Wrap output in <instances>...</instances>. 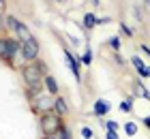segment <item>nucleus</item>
Masks as SVG:
<instances>
[{
  "instance_id": "nucleus-1",
  "label": "nucleus",
  "mask_w": 150,
  "mask_h": 139,
  "mask_svg": "<svg viewBox=\"0 0 150 139\" xmlns=\"http://www.w3.org/2000/svg\"><path fill=\"white\" fill-rule=\"evenodd\" d=\"M22 75H24V81L28 86V92L30 96H37L41 94V88H43V79H45V73L41 71V66L37 64H24L22 66Z\"/></svg>"
},
{
  "instance_id": "nucleus-2",
  "label": "nucleus",
  "mask_w": 150,
  "mask_h": 139,
  "mask_svg": "<svg viewBox=\"0 0 150 139\" xmlns=\"http://www.w3.org/2000/svg\"><path fill=\"white\" fill-rule=\"evenodd\" d=\"M22 52V43L17 39H9V37H0V58L6 62H13L15 56Z\"/></svg>"
},
{
  "instance_id": "nucleus-3",
  "label": "nucleus",
  "mask_w": 150,
  "mask_h": 139,
  "mask_svg": "<svg viewBox=\"0 0 150 139\" xmlns=\"http://www.w3.org/2000/svg\"><path fill=\"white\" fill-rule=\"evenodd\" d=\"M60 126H62V120H60V116L56 111H47V114L41 116V131H43L45 137L56 135L60 131Z\"/></svg>"
},
{
  "instance_id": "nucleus-4",
  "label": "nucleus",
  "mask_w": 150,
  "mask_h": 139,
  "mask_svg": "<svg viewBox=\"0 0 150 139\" xmlns=\"http://www.w3.org/2000/svg\"><path fill=\"white\" fill-rule=\"evenodd\" d=\"M4 22H6V26H9L13 32H15V37H17L19 43H24V41H28V39L32 37L30 30H28V26H26L24 22H19L17 17H13V15H4Z\"/></svg>"
},
{
  "instance_id": "nucleus-5",
  "label": "nucleus",
  "mask_w": 150,
  "mask_h": 139,
  "mask_svg": "<svg viewBox=\"0 0 150 139\" xmlns=\"http://www.w3.org/2000/svg\"><path fill=\"white\" fill-rule=\"evenodd\" d=\"M32 107H35V111H39L41 116L47 114V111H54V99L52 94H37L35 99H32Z\"/></svg>"
},
{
  "instance_id": "nucleus-6",
  "label": "nucleus",
  "mask_w": 150,
  "mask_h": 139,
  "mask_svg": "<svg viewBox=\"0 0 150 139\" xmlns=\"http://www.w3.org/2000/svg\"><path fill=\"white\" fill-rule=\"evenodd\" d=\"M22 56L26 62H37L39 60V43L35 37H30L28 41L22 43Z\"/></svg>"
},
{
  "instance_id": "nucleus-7",
  "label": "nucleus",
  "mask_w": 150,
  "mask_h": 139,
  "mask_svg": "<svg viewBox=\"0 0 150 139\" xmlns=\"http://www.w3.org/2000/svg\"><path fill=\"white\" fill-rule=\"evenodd\" d=\"M64 60H67V64H69L71 73L75 75V79L81 81V60H79L71 49H64Z\"/></svg>"
},
{
  "instance_id": "nucleus-8",
  "label": "nucleus",
  "mask_w": 150,
  "mask_h": 139,
  "mask_svg": "<svg viewBox=\"0 0 150 139\" xmlns=\"http://www.w3.org/2000/svg\"><path fill=\"white\" fill-rule=\"evenodd\" d=\"M110 109H112L110 101H107V99H99L97 103H94V107H92V114L97 118H105V114H110Z\"/></svg>"
},
{
  "instance_id": "nucleus-9",
  "label": "nucleus",
  "mask_w": 150,
  "mask_h": 139,
  "mask_svg": "<svg viewBox=\"0 0 150 139\" xmlns=\"http://www.w3.org/2000/svg\"><path fill=\"white\" fill-rule=\"evenodd\" d=\"M131 64L135 66V71L139 73V77H144V79H148V66L144 64V60H142L139 56H131Z\"/></svg>"
},
{
  "instance_id": "nucleus-10",
  "label": "nucleus",
  "mask_w": 150,
  "mask_h": 139,
  "mask_svg": "<svg viewBox=\"0 0 150 139\" xmlns=\"http://www.w3.org/2000/svg\"><path fill=\"white\" fill-rule=\"evenodd\" d=\"M54 111H56L60 118H64L67 114H69V105H67V101L62 99V96H56V99H54Z\"/></svg>"
},
{
  "instance_id": "nucleus-11",
  "label": "nucleus",
  "mask_w": 150,
  "mask_h": 139,
  "mask_svg": "<svg viewBox=\"0 0 150 139\" xmlns=\"http://www.w3.org/2000/svg\"><path fill=\"white\" fill-rule=\"evenodd\" d=\"M43 86L47 90V94H54V96H58V81L52 77V75H45V79H43Z\"/></svg>"
},
{
  "instance_id": "nucleus-12",
  "label": "nucleus",
  "mask_w": 150,
  "mask_h": 139,
  "mask_svg": "<svg viewBox=\"0 0 150 139\" xmlns=\"http://www.w3.org/2000/svg\"><path fill=\"white\" fill-rule=\"evenodd\" d=\"M97 15H94V13H86V15H84V22H81V24H84V28H86V30H92V28L94 26H97Z\"/></svg>"
},
{
  "instance_id": "nucleus-13",
  "label": "nucleus",
  "mask_w": 150,
  "mask_h": 139,
  "mask_svg": "<svg viewBox=\"0 0 150 139\" xmlns=\"http://www.w3.org/2000/svg\"><path fill=\"white\" fill-rule=\"evenodd\" d=\"M135 96H142V99H150V90H148L142 81H135Z\"/></svg>"
},
{
  "instance_id": "nucleus-14",
  "label": "nucleus",
  "mask_w": 150,
  "mask_h": 139,
  "mask_svg": "<svg viewBox=\"0 0 150 139\" xmlns=\"http://www.w3.org/2000/svg\"><path fill=\"white\" fill-rule=\"evenodd\" d=\"M118 109L125 111V114H131V111H133V96H129L127 101H122L120 105H118Z\"/></svg>"
},
{
  "instance_id": "nucleus-15",
  "label": "nucleus",
  "mask_w": 150,
  "mask_h": 139,
  "mask_svg": "<svg viewBox=\"0 0 150 139\" xmlns=\"http://www.w3.org/2000/svg\"><path fill=\"white\" fill-rule=\"evenodd\" d=\"M125 133L129 137H135L137 135V122H125Z\"/></svg>"
},
{
  "instance_id": "nucleus-16",
  "label": "nucleus",
  "mask_w": 150,
  "mask_h": 139,
  "mask_svg": "<svg viewBox=\"0 0 150 139\" xmlns=\"http://www.w3.org/2000/svg\"><path fill=\"white\" fill-rule=\"evenodd\" d=\"M79 60H81V64H88V66L92 64V49H90V45L86 47V52L81 54V58H79Z\"/></svg>"
},
{
  "instance_id": "nucleus-17",
  "label": "nucleus",
  "mask_w": 150,
  "mask_h": 139,
  "mask_svg": "<svg viewBox=\"0 0 150 139\" xmlns=\"http://www.w3.org/2000/svg\"><path fill=\"white\" fill-rule=\"evenodd\" d=\"M101 124L105 126V131H118L120 128V124L116 122V120H105V122H101Z\"/></svg>"
},
{
  "instance_id": "nucleus-18",
  "label": "nucleus",
  "mask_w": 150,
  "mask_h": 139,
  "mask_svg": "<svg viewBox=\"0 0 150 139\" xmlns=\"http://www.w3.org/2000/svg\"><path fill=\"white\" fill-rule=\"evenodd\" d=\"M56 137H58V139H71V133H69V128H67V124L60 126V131L56 133Z\"/></svg>"
},
{
  "instance_id": "nucleus-19",
  "label": "nucleus",
  "mask_w": 150,
  "mask_h": 139,
  "mask_svg": "<svg viewBox=\"0 0 150 139\" xmlns=\"http://www.w3.org/2000/svg\"><path fill=\"white\" fill-rule=\"evenodd\" d=\"M120 32L125 34L127 39H131V37H133V30H131V28H129V26H127L125 22H120Z\"/></svg>"
},
{
  "instance_id": "nucleus-20",
  "label": "nucleus",
  "mask_w": 150,
  "mask_h": 139,
  "mask_svg": "<svg viewBox=\"0 0 150 139\" xmlns=\"http://www.w3.org/2000/svg\"><path fill=\"white\" fill-rule=\"evenodd\" d=\"M110 47L114 52H120V37H112L110 39Z\"/></svg>"
},
{
  "instance_id": "nucleus-21",
  "label": "nucleus",
  "mask_w": 150,
  "mask_h": 139,
  "mask_svg": "<svg viewBox=\"0 0 150 139\" xmlns=\"http://www.w3.org/2000/svg\"><path fill=\"white\" fill-rule=\"evenodd\" d=\"M81 137H84V139H92V137H94L92 128H90V126H81Z\"/></svg>"
},
{
  "instance_id": "nucleus-22",
  "label": "nucleus",
  "mask_w": 150,
  "mask_h": 139,
  "mask_svg": "<svg viewBox=\"0 0 150 139\" xmlns=\"http://www.w3.org/2000/svg\"><path fill=\"white\" fill-rule=\"evenodd\" d=\"M110 22H112V17L110 15H103V17L97 19V26H103V24H110Z\"/></svg>"
},
{
  "instance_id": "nucleus-23",
  "label": "nucleus",
  "mask_w": 150,
  "mask_h": 139,
  "mask_svg": "<svg viewBox=\"0 0 150 139\" xmlns=\"http://www.w3.org/2000/svg\"><path fill=\"white\" fill-rule=\"evenodd\" d=\"M105 139H118V133L116 131H105Z\"/></svg>"
},
{
  "instance_id": "nucleus-24",
  "label": "nucleus",
  "mask_w": 150,
  "mask_h": 139,
  "mask_svg": "<svg viewBox=\"0 0 150 139\" xmlns=\"http://www.w3.org/2000/svg\"><path fill=\"white\" fill-rule=\"evenodd\" d=\"M4 26H6V22H4V15H2V13H0V34L4 32Z\"/></svg>"
},
{
  "instance_id": "nucleus-25",
  "label": "nucleus",
  "mask_w": 150,
  "mask_h": 139,
  "mask_svg": "<svg viewBox=\"0 0 150 139\" xmlns=\"http://www.w3.org/2000/svg\"><path fill=\"white\" fill-rule=\"evenodd\" d=\"M139 49H142V52H144V54L148 56V58H150V47H148V45H144V43H142V45H139Z\"/></svg>"
},
{
  "instance_id": "nucleus-26",
  "label": "nucleus",
  "mask_w": 150,
  "mask_h": 139,
  "mask_svg": "<svg viewBox=\"0 0 150 139\" xmlns=\"http://www.w3.org/2000/svg\"><path fill=\"white\" fill-rule=\"evenodd\" d=\"M114 60H116V62H118V64H125V60H122V58H120V56H118V52H114Z\"/></svg>"
},
{
  "instance_id": "nucleus-27",
  "label": "nucleus",
  "mask_w": 150,
  "mask_h": 139,
  "mask_svg": "<svg viewBox=\"0 0 150 139\" xmlns=\"http://www.w3.org/2000/svg\"><path fill=\"white\" fill-rule=\"evenodd\" d=\"M142 122H144V126H146V128L150 131V116H146V118H144V120H142Z\"/></svg>"
},
{
  "instance_id": "nucleus-28",
  "label": "nucleus",
  "mask_w": 150,
  "mask_h": 139,
  "mask_svg": "<svg viewBox=\"0 0 150 139\" xmlns=\"http://www.w3.org/2000/svg\"><path fill=\"white\" fill-rule=\"evenodd\" d=\"M90 4H92V6H99V4H101V0H90Z\"/></svg>"
},
{
  "instance_id": "nucleus-29",
  "label": "nucleus",
  "mask_w": 150,
  "mask_h": 139,
  "mask_svg": "<svg viewBox=\"0 0 150 139\" xmlns=\"http://www.w3.org/2000/svg\"><path fill=\"white\" fill-rule=\"evenodd\" d=\"M54 2H58V4H64V2H67V0H54Z\"/></svg>"
},
{
  "instance_id": "nucleus-30",
  "label": "nucleus",
  "mask_w": 150,
  "mask_h": 139,
  "mask_svg": "<svg viewBox=\"0 0 150 139\" xmlns=\"http://www.w3.org/2000/svg\"><path fill=\"white\" fill-rule=\"evenodd\" d=\"M148 77H150V66H148Z\"/></svg>"
},
{
  "instance_id": "nucleus-31",
  "label": "nucleus",
  "mask_w": 150,
  "mask_h": 139,
  "mask_svg": "<svg viewBox=\"0 0 150 139\" xmlns=\"http://www.w3.org/2000/svg\"><path fill=\"white\" fill-rule=\"evenodd\" d=\"M144 2H150V0H144Z\"/></svg>"
}]
</instances>
